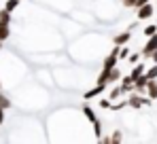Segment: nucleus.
Returning <instances> with one entry per match:
<instances>
[{"label": "nucleus", "mask_w": 157, "mask_h": 144, "mask_svg": "<svg viewBox=\"0 0 157 144\" xmlns=\"http://www.w3.org/2000/svg\"><path fill=\"white\" fill-rule=\"evenodd\" d=\"M136 11H138V13H136V15H138V19H140V21H144V19H151V17H153V11H155V6H153L151 2H147V4L138 6Z\"/></svg>", "instance_id": "f257e3e1"}, {"label": "nucleus", "mask_w": 157, "mask_h": 144, "mask_svg": "<svg viewBox=\"0 0 157 144\" xmlns=\"http://www.w3.org/2000/svg\"><path fill=\"white\" fill-rule=\"evenodd\" d=\"M151 102V97H142L138 96V93H132L130 97H128V106H132V108H140V106H144V104H149Z\"/></svg>", "instance_id": "f03ea898"}, {"label": "nucleus", "mask_w": 157, "mask_h": 144, "mask_svg": "<svg viewBox=\"0 0 157 144\" xmlns=\"http://www.w3.org/2000/svg\"><path fill=\"white\" fill-rule=\"evenodd\" d=\"M155 49H157V34H153V36H149L147 45H144V49H142V55H144V57H151Z\"/></svg>", "instance_id": "7ed1b4c3"}, {"label": "nucleus", "mask_w": 157, "mask_h": 144, "mask_svg": "<svg viewBox=\"0 0 157 144\" xmlns=\"http://www.w3.org/2000/svg\"><path fill=\"white\" fill-rule=\"evenodd\" d=\"M130 38H132V30H125V32L117 34V36L113 38V43H115V47H125Z\"/></svg>", "instance_id": "20e7f679"}, {"label": "nucleus", "mask_w": 157, "mask_h": 144, "mask_svg": "<svg viewBox=\"0 0 157 144\" xmlns=\"http://www.w3.org/2000/svg\"><path fill=\"white\" fill-rule=\"evenodd\" d=\"M147 96L151 97V100H157V81H149V85H147Z\"/></svg>", "instance_id": "39448f33"}, {"label": "nucleus", "mask_w": 157, "mask_h": 144, "mask_svg": "<svg viewBox=\"0 0 157 144\" xmlns=\"http://www.w3.org/2000/svg\"><path fill=\"white\" fill-rule=\"evenodd\" d=\"M9 36H11V24L0 21V40H6Z\"/></svg>", "instance_id": "423d86ee"}, {"label": "nucleus", "mask_w": 157, "mask_h": 144, "mask_svg": "<svg viewBox=\"0 0 157 144\" xmlns=\"http://www.w3.org/2000/svg\"><path fill=\"white\" fill-rule=\"evenodd\" d=\"M119 78H121V70H119V68L115 66V68L110 70V74H108V85H115V83H117Z\"/></svg>", "instance_id": "0eeeda50"}, {"label": "nucleus", "mask_w": 157, "mask_h": 144, "mask_svg": "<svg viewBox=\"0 0 157 144\" xmlns=\"http://www.w3.org/2000/svg\"><path fill=\"white\" fill-rule=\"evenodd\" d=\"M121 142H123V131L121 129H115L110 134V144H121Z\"/></svg>", "instance_id": "6e6552de"}, {"label": "nucleus", "mask_w": 157, "mask_h": 144, "mask_svg": "<svg viewBox=\"0 0 157 144\" xmlns=\"http://www.w3.org/2000/svg\"><path fill=\"white\" fill-rule=\"evenodd\" d=\"M144 74V66L142 64H138V66H134V70L130 72V76H132V81H136L138 76H142Z\"/></svg>", "instance_id": "1a4fd4ad"}, {"label": "nucleus", "mask_w": 157, "mask_h": 144, "mask_svg": "<svg viewBox=\"0 0 157 144\" xmlns=\"http://www.w3.org/2000/svg\"><path fill=\"white\" fill-rule=\"evenodd\" d=\"M83 115H87V119L91 121V123H96V115H94V110H91V108H89V106H87V104H83Z\"/></svg>", "instance_id": "9d476101"}, {"label": "nucleus", "mask_w": 157, "mask_h": 144, "mask_svg": "<svg viewBox=\"0 0 157 144\" xmlns=\"http://www.w3.org/2000/svg\"><path fill=\"white\" fill-rule=\"evenodd\" d=\"M0 21L11 24V11H9V9H0Z\"/></svg>", "instance_id": "9b49d317"}, {"label": "nucleus", "mask_w": 157, "mask_h": 144, "mask_svg": "<svg viewBox=\"0 0 157 144\" xmlns=\"http://www.w3.org/2000/svg\"><path fill=\"white\" fill-rule=\"evenodd\" d=\"M0 106H2L4 110H9V108H11V100L2 93V89H0Z\"/></svg>", "instance_id": "f8f14e48"}, {"label": "nucleus", "mask_w": 157, "mask_h": 144, "mask_svg": "<svg viewBox=\"0 0 157 144\" xmlns=\"http://www.w3.org/2000/svg\"><path fill=\"white\" fill-rule=\"evenodd\" d=\"M102 91H104V87H100V85H96V87H94L91 91H87V93H85V97L89 100V97H94V96H100Z\"/></svg>", "instance_id": "ddd939ff"}, {"label": "nucleus", "mask_w": 157, "mask_h": 144, "mask_svg": "<svg viewBox=\"0 0 157 144\" xmlns=\"http://www.w3.org/2000/svg\"><path fill=\"white\" fill-rule=\"evenodd\" d=\"M121 93H125V89H123V87L119 85V87H115V89L110 91V97H108V100H117V97L121 96Z\"/></svg>", "instance_id": "4468645a"}, {"label": "nucleus", "mask_w": 157, "mask_h": 144, "mask_svg": "<svg viewBox=\"0 0 157 144\" xmlns=\"http://www.w3.org/2000/svg\"><path fill=\"white\" fill-rule=\"evenodd\" d=\"M153 34H157V24H149L144 28V36H153Z\"/></svg>", "instance_id": "2eb2a0df"}, {"label": "nucleus", "mask_w": 157, "mask_h": 144, "mask_svg": "<svg viewBox=\"0 0 157 144\" xmlns=\"http://www.w3.org/2000/svg\"><path fill=\"white\" fill-rule=\"evenodd\" d=\"M17 6H19V0H6V4H4V9H9L11 13H13Z\"/></svg>", "instance_id": "dca6fc26"}, {"label": "nucleus", "mask_w": 157, "mask_h": 144, "mask_svg": "<svg viewBox=\"0 0 157 144\" xmlns=\"http://www.w3.org/2000/svg\"><path fill=\"white\" fill-rule=\"evenodd\" d=\"M144 74H147V76H149L151 81H153V78H157V64H153V66H151L149 70L144 72Z\"/></svg>", "instance_id": "f3484780"}, {"label": "nucleus", "mask_w": 157, "mask_h": 144, "mask_svg": "<svg viewBox=\"0 0 157 144\" xmlns=\"http://www.w3.org/2000/svg\"><path fill=\"white\" fill-rule=\"evenodd\" d=\"M123 6L125 9H136L138 6V0H123Z\"/></svg>", "instance_id": "a211bd4d"}, {"label": "nucleus", "mask_w": 157, "mask_h": 144, "mask_svg": "<svg viewBox=\"0 0 157 144\" xmlns=\"http://www.w3.org/2000/svg\"><path fill=\"white\" fill-rule=\"evenodd\" d=\"M128 55H130V51H128V49H121V51H119V57H121V59H123V57H128Z\"/></svg>", "instance_id": "6ab92c4d"}, {"label": "nucleus", "mask_w": 157, "mask_h": 144, "mask_svg": "<svg viewBox=\"0 0 157 144\" xmlns=\"http://www.w3.org/2000/svg\"><path fill=\"white\" fill-rule=\"evenodd\" d=\"M2 123H4V108L0 106V125H2Z\"/></svg>", "instance_id": "aec40b11"}, {"label": "nucleus", "mask_w": 157, "mask_h": 144, "mask_svg": "<svg viewBox=\"0 0 157 144\" xmlns=\"http://www.w3.org/2000/svg\"><path fill=\"white\" fill-rule=\"evenodd\" d=\"M134 62H138V55L134 53V55H130V64H134Z\"/></svg>", "instance_id": "412c9836"}, {"label": "nucleus", "mask_w": 157, "mask_h": 144, "mask_svg": "<svg viewBox=\"0 0 157 144\" xmlns=\"http://www.w3.org/2000/svg\"><path fill=\"white\" fill-rule=\"evenodd\" d=\"M151 59H153V64H157V49L153 51V55H151Z\"/></svg>", "instance_id": "4be33fe9"}, {"label": "nucleus", "mask_w": 157, "mask_h": 144, "mask_svg": "<svg viewBox=\"0 0 157 144\" xmlns=\"http://www.w3.org/2000/svg\"><path fill=\"white\" fill-rule=\"evenodd\" d=\"M147 2H151V0H138V6H142V4H147ZM136 6V9H138Z\"/></svg>", "instance_id": "5701e85b"}, {"label": "nucleus", "mask_w": 157, "mask_h": 144, "mask_svg": "<svg viewBox=\"0 0 157 144\" xmlns=\"http://www.w3.org/2000/svg\"><path fill=\"white\" fill-rule=\"evenodd\" d=\"M2 43H4V40H0V49H2Z\"/></svg>", "instance_id": "b1692460"}, {"label": "nucleus", "mask_w": 157, "mask_h": 144, "mask_svg": "<svg viewBox=\"0 0 157 144\" xmlns=\"http://www.w3.org/2000/svg\"><path fill=\"white\" fill-rule=\"evenodd\" d=\"M0 89H2V81H0Z\"/></svg>", "instance_id": "393cba45"}, {"label": "nucleus", "mask_w": 157, "mask_h": 144, "mask_svg": "<svg viewBox=\"0 0 157 144\" xmlns=\"http://www.w3.org/2000/svg\"><path fill=\"white\" fill-rule=\"evenodd\" d=\"M155 24H157V19H155Z\"/></svg>", "instance_id": "a878e982"}, {"label": "nucleus", "mask_w": 157, "mask_h": 144, "mask_svg": "<svg viewBox=\"0 0 157 144\" xmlns=\"http://www.w3.org/2000/svg\"><path fill=\"white\" fill-rule=\"evenodd\" d=\"M155 2H157V0H155Z\"/></svg>", "instance_id": "bb28decb"}]
</instances>
